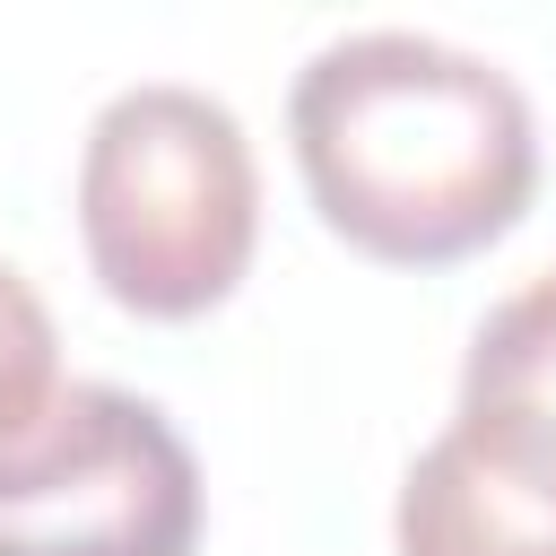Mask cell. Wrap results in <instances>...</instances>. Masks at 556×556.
<instances>
[{"instance_id":"1","label":"cell","mask_w":556,"mask_h":556,"mask_svg":"<svg viewBox=\"0 0 556 556\" xmlns=\"http://www.w3.org/2000/svg\"><path fill=\"white\" fill-rule=\"evenodd\" d=\"M287 139L321 226L391 269L486 252L539 191V122L513 70L417 26L330 35L287 87Z\"/></svg>"},{"instance_id":"2","label":"cell","mask_w":556,"mask_h":556,"mask_svg":"<svg viewBox=\"0 0 556 556\" xmlns=\"http://www.w3.org/2000/svg\"><path fill=\"white\" fill-rule=\"evenodd\" d=\"M261 235V165L226 96L139 78L104 96L78 148V243L139 321H191L235 295Z\"/></svg>"},{"instance_id":"3","label":"cell","mask_w":556,"mask_h":556,"mask_svg":"<svg viewBox=\"0 0 556 556\" xmlns=\"http://www.w3.org/2000/svg\"><path fill=\"white\" fill-rule=\"evenodd\" d=\"M0 556H200L182 426L122 382H61L0 452Z\"/></svg>"},{"instance_id":"4","label":"cell","mask_w":556,"mask_h":556,"mask_svg":"<svg viewBox=\"0 0 556 556\" xmlns=\"http://www.w3.org/2000/svg\"><path fill=\"white\" fill-rule=\"evenodd\" d=\"M400 556H556V460L504 426L452 417L400 478Z\"/></svg>"},{"instance_id":"5","label":"cell","mask_w":556,"mask_h":556,"mask_svg":"<svg viewBox=\"0 0 556 556\" xmlns=\"http://www.w3.org/2000/svg\"><path fill=\"white\" fill-rule=\"evenodd\" d=\"M460 417L521 434L530 452L556 460V269L513 287L460 356Z\"/></svg>"},{"instance_id":"6","label":"cell","mask_w":556,"mask_h":556,"mask_svg":"<svg viewBox=\"0 0 556 556\" xmlns=\"http://www.w3.org/2000/svg\"><path fill=\"white\" fill-rule=\"evenodd\" d=\"M61 400V339L26 269L0 261V452Z\"/></svg>"}]
</instances>
